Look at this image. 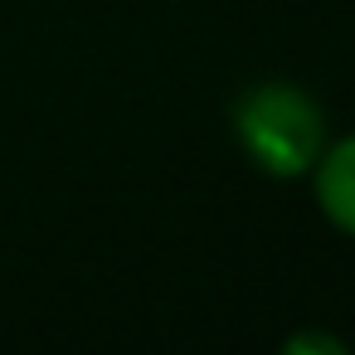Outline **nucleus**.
Masks as SVG:
<instances>
[{
    "label": "nucleus",
    "instance_id": "obj_1",
    "mask_svg": "<svg viewBox=\"0 0 355 355\" xmlns=\"http://www.w3.org/2000/svg\"><path fill=\"white\" fill-rule=\"evenodd\" d=\"M234 137L263 175H311L316 156L326 151V112L306 88L287 78H263L248 93H239Z\"/></svg>",
    "mask_w": 355,
    "mask_h": 355
},
{
    "label": "nucleus",
    "instance_id": "obj_2",
    "mask_svg": "<svg viewBox=\"0 0 355 355\" xmlns=\"http://www.w3.org/2000/svg\"><path fill=\"white\" fill-rule=\"evenodd\" d=\"M311 185H316V205L321 214L355 239V132L340 141H326V151L311 166Z\"/></svg>",
    "mask_w": 355,
    "mask_h": 355
},
{
    "label": "nucleus",
    "instance_id": "obj_3",
    "mask_svg": "<svg viewBox=\"0 0 355 355\" xmlns=\"http://www.w3.org/2000/svg\"><path fill=\"white\" fill-rule=\"evenodd\" d=\"M287 355H302V350H321V355H345V340L326 336V331H302V336H287L282 340Z\"/></svg>",
    "mask_w": 355,
    "mask_h": 355
}]
</instances>
